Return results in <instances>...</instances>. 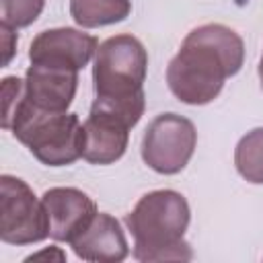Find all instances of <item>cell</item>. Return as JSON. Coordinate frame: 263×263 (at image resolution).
Here are the masks:
<instances>
[{"label": "cell", "mask_w": 263, "mask_h": 263, "mask_svg": "<svg viewBox=\"0 0 263 263\" xmlns=\"http://www.w3.org/2000/svg\"><path fill=\"white\" fill-rule=\"evenodd\" d=\"M45 0H0L2 23L12 29L33 25L43 12Z\"/></svg>", "instance_id": "5bb4252c"}, {"label": "cell", "mask_w": 263, "mask_h": 263, "mask_svg": "<svg viewBox=\"0 0 263 263\" xmlns=\"http://www.w3.org/2000/svg\"><path fill=\"white\" fill-rule=\"evenodd\" d=\"M25 95V80L18 76H4L2 78V127L8 129L14 111L18 109Z\"/></svg>", "instance_id": "9a60e30c"}, {"label": "cell", "mask_w": 263, "mask_h": 263, "mask_svg": "<svg viewBox=\"0 0 263 263\" xmlns=\"http://www.w3.org/2000/svg\"><path fill=\"white\" fill-rule=\"evenodd\" d=\"M47 222L49 238L55 242H72L95 218V199L76 187H51L41 195Z\"/></svg>", "instance_id": "ba28073f"}, {"label": "cell", "mask_w": 263, "mask_h": 263, "mask_svg": "<svg viewBox=\"0 0 263 263\" xmlns=\"http://www.w3.org/2000/svg\"><path fill=\"white\" fill-rule=\"evenodd\" d=\"M259 82H261V88H263V53H261V62H259Z\"/></svg>", "instance_id": "ac0fdd59"}, {"label": "cell", "mask_w": 263, "mask_h": 263, "mask_svg": "<svg viewBox=\"0 0 263 263\" xmlns=\"http://www.w3.org/2000/svg\"><path fill=\"white\" fill-rule=\"evenodd\" d=\"M132 0H70V16L82 29H97L125 21Z\"/></svg>", "instance_id": "7c38bea8"}, {"label": "cell", "mask_w": 263, "mask_h": 263, "mask_svg": "<svg viewBox=\"0 0 263 263\" xmlns=\"http://www.w3.org/2000/svg\"><path fill=\"white\" fill-rule=\"evenodd\" d=\"M197 146V129L191 119L177 113L156 115L142 138V160L158 175L181 173Z\"/></svg>", "instance_id": "8992f818"}, {"label": "cell", "mask_w": 263, "mask_h": 263, "mask_svg": "<svg viewBox=\"0 0 263 263\" xmlns=\"http://www.w3.org/2000/svg\"><path fill=\"white\" fill-rule=\"evenodd\" d=\"M146 74L148 51L138 37L121 33L105 39L92 64V105L113 111L134 127L146 109Z\"/></svg>", "instance_id": "7a4b0ae2"}, {"label": "cell", "mask_w": 263, "mask_h": 263, "mask_svg": "<svg viewBox=\"0 0 263 263\" xmlns=\"http://www.w3.org/2000/svg\"><path fill=\"white\" fill-rule=\"evenodd\" d=\"M41 259H49V261H66V253L60 249V247H47L43 251H37V253H31L25 257V261H41Z\"/></svg>", "instance_id": "e0dca14e"}, {"label": "cell", "mask_w": 263, "mask_h": 263, "mask_svg": "<svg viewBox=\"0 0 263 263\" xmlns=\"http://www.w3.org/2000/svg\"><path fill=\"white\" fill-rule=\"evenodd\" d=\"M14 31H16V29H12V27L0 23V39H2V49H4L2 68H6V66L10 64V60L14 58V53H16V41H18V37H16Z\"/></svg>", "instance_id": "2e32d148"}, {"label": "cell", "mask_w": 263, "mask_h": 263, "mask_svg": "<svg viewBox=\"0 0 263 263\" xmlns=\"http://www.w3.org/2000/svg\"><path fill=\"white\" fill-rule=\"evenodd\" d=\"M82 125H84L82 158L86 162L105 166L117 162L125 154L129 142V129H132V125L125 119L103 107L90 105V113Z\"/></svg>", "instance_id": "9c48e42d"}, {"label": "cell", "mask_w": 263, "mask_h": 263, "mask_svg": "<svg viewBox=\"0 0 263 263\" xmlns=\"http://www.w3.org/2000/svg\"><path fill=\"white\" fill-rule=\"evenodd\" d=\"M70 247L78 259L92 263H119L129 255V245L119 220L107 212H97Z\"/></svg>", "instance_id": "8fae6325"}, {"label": "cell", "mask_w": 263, "mask_h": 263, "mask_svg": "<svg viewBox=\"0 0 263 263\" xmlns=\"http://www.w3.org/2000/svg\"><path fill=\"white\" fill-rule=\"evenodd\" d=\"M242 62L245 41L234 29L220 23L195 27L166 66L168 90L185 105H208L240 72Z\"/></svg>", "instance_id": "6da1fadb"}, {"label": "cell", "mask_w": 263, "mask_h": 263, "mask_svg": "<svg viewBox=\"0 0 263 263\" xmlns=\"http://www.w3.org/2000/svg\"><path fill=\"white\" fill-rule=\"evenodd\" d=\"M234 166L247 183L263 185V127H255L238 140Z\"/></svg>", "instance_id": "4fadbf2b"}, {"label": "cell", "mask_w": 263, "mask_h": 263, "mask_svg": "<svg viewBox=\"0 0 263 263\" xmlns=\"http://www.w3.org/2000/svg\"><path fill=\"white\" fill-rule=\"evenodd\" d=\"M8 132L45 166H68L82 158L84 125L76 113L41 111L23 99Z\"/></svg>", "instance_id": "277c9868"}, {"label": "cell", "mask_w": 263, "mask_h": 263, "mask_svg": "<svg viewBox=\"0 0 263 263\" xmlns=\"http://www.w3.org/2000/svg\"><path fill=\"white\" fill-rule=\"evenodd\" d=\"M78 88V72L53 66L31 64L25 72V95L23 99L41 109L64 113L72 105Z\"/></svg>", "instance_id": "30bf717a"}, {"label": "cell", "mask_w": 263, "mask_h": 263, "mask_svg": "<svg viewBox=\"0 0 263 263\" xmlns=\"http://www.w3.org/2000/svg\"><path fill=\"white\" fill-rule=\"evenodd\" d=\"M99 49L95 35L74 27H55L41 31L29 45L31 64L53 66L64 70H76L88 66Z\"/></svg>", "instance_id": "52a82bcc"}, {"label": "cell", "mask_w": 263, "mask_h": 263, "mask_svg": "<svg viewBox=\"0 0 263 263\" xmlns=\"http://www.w3.org/2000/svg\"><path fill=\"white\" fill-rule=\"evenodd\" d=\"M125 226L134 236V259L152 261H189L193 259L185 232L191 222V210L183 193L175 189H156L138 199L125 216Z\"/></svg>", "instance_id": "3957f363"}, {"label": "cell", "mask_w": 263, "mask_h": 263, "mask_svg": "<svg viewBox=\"0 0 263 263\" xmlns=\"http://www.w3.org/2000/svg\"><path fill=\"white\" fill-rule=\"evenodd\" d=\"M49 236L43 201L18 177H0V238L6 245H35Z\"/></svg>", "instance_id": "5b68a950"}]
</instances>
